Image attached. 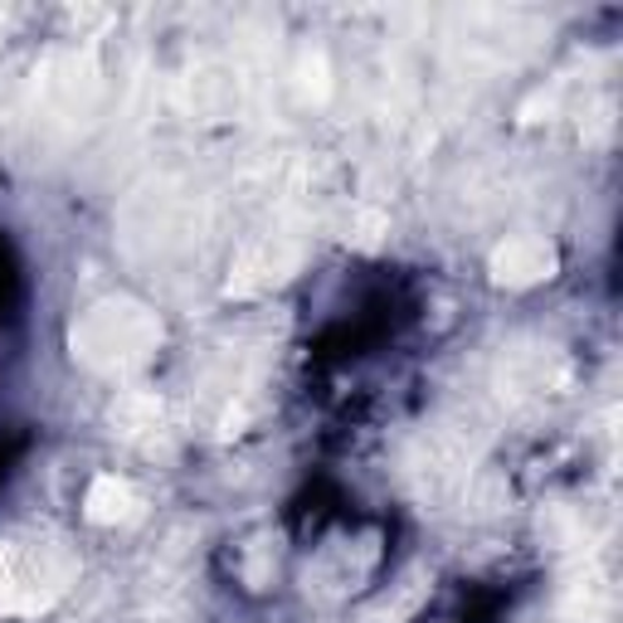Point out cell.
Segmentation results:
<instances>
[{
    "label": "cell",
    "instance_id": "cell-1",
    "mask_svg": "<svg viewBox=\"0 0 623 623\" xmlns=\"http://www.w3.org/2000/svg\"><path fill=\"white\" fill-rule=\"evenodd\" d=\"M498 269H502V278H512V283H531V278H541L545 269H551V249L545 244H512V249H502Z\"/></svg>",
    "mask_w": 623,
    "mask_h": 623
}]
</instances>
